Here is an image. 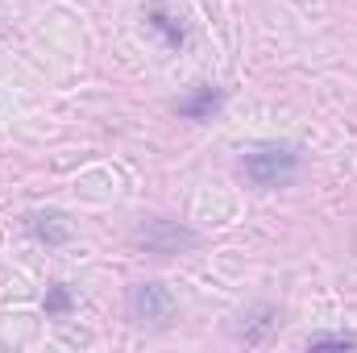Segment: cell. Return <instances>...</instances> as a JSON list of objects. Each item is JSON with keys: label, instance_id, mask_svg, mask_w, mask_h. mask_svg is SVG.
Returning <instances> with one entry per match:
<instances>
[{"label": "cell", "instance_id": "obj_1", "mask_svg": "<svg viewBox=\"0 0 357 353\" xmlns=\"http://www.w3.org/2000/svg\"><path fill=\"white\" fill-rule=\"evenodd\" d=\"M299 150L291 142H258L241 154V171L254 187H287L291 179L299 175Z\"/></svg>", "mask_w": 357, "mask_h": 353}, {"label": "cell", "instance_id": "obj_2", "mask_svg": "<svg viewBox=\"0 0 357 353\" xmlns=\"http://www.w3.org/2000/svg\"><path fill=\"white\" fill-rule=\"evenodd\" d=\"M175 316V295L162 283H137L129 287V320L142 329H167Z\"/></svg>", "mask_w": 357, "mask_h": 353}, {"label": "cell", "instance_id": "obj_3", "mask_svg": "<svg viewBox=\"0 0 357 353\" xmlns=\"http://www.w3.org/2000/svg\"><path fill=\"white\" fill-rule=\"evenodd\" d=\"M133 241L146 250V254H158V258H171V254H183V250H195L199 246V233H191L187 225H175V220H146Z\"/></svg>", "mask_w": 357, "mask_h": 353}, {"label": "cell", "instance_id": "obj_4", "mask_svg": "<svg viewBox=\"0 0 357 353\" xmlns=\"http://www.w3.org/2000/svg\"><path fill=\"white\" fill-rule=\"evenodd\" d=\"M220 104H225V91L212 88V84H199V88L187 91L183 100H175V112L183 121H212L220 112Z\"/></svg>", "mask_w": 357, "mask_h": 353}, {"label": "cell", "instance_id": "obj_5", "mask_svg": "<svg viewBox=\"0 0 357 353\" xmlns=\"http://www.w3.org/2000/svg\"><path fill=\"white\" fill-rule=\"evenodd\" d=\"M274 329H278V308L258 303V308H250V312L241 316V324H237V337H241L245 345H262Z\"/></svg>", "mask_w": 357, "mask_h": 353}, {"label": "cell", "instance_id": "obj_6", "mask_svg": "<svg viewBox=\"0 0 357 353\" xmlns=\"http://www.w3.org/2000/svg\"><path fill=\"white\" fill-rule=\"evenodd\" d=\"M146 21H150V29H154L171 50H183V46H187V25H183V17H175L171 8L150 4V8H146Z\"/></svg>", "mask_w": 357, "mask_h": 353}, {"label": "cell", "instance_id": "obj_7", "mask_svg": "<svg viewBox=\"0 0 357 353\" xmlns=\"http://www.w3.org/2000/svg\"><path fill=\"white\" fill-rule=\"evenodd\" d=\"M29 233L42 246H67L71 241V220L63 212H33L29 216Z\"/></svg>", "mask_w": 357, "mask_h": 353}, {"label": "cell", "instance_id": "obj_8", "mask_svg": "<svg viewBox=\"0 0 357 353\" xmlns=\"http://www.w3.org/2000/svg\"><path fill=\"white\" fill-rule=\"evenodd\" d=\"M312 350H357V337L354 333H316L307 337Z\"/></svg>", "mask_w": 357, "mask_h": 353}, {"label": "cell", "instance_id": "obj_9", "mask_svg": "<svg viewBox=\"0 0 357 353\" xmlns=\"http://www.w3.org/2000/svg\"><path fill=\"white\" fill-rule=\"evenodd\" d=\"M46 312H50V316L71 312V291H67V283H54V287L46 291Z\"/></svg>", "mask_w": 357, "mask_h": 353}]
</instances>
